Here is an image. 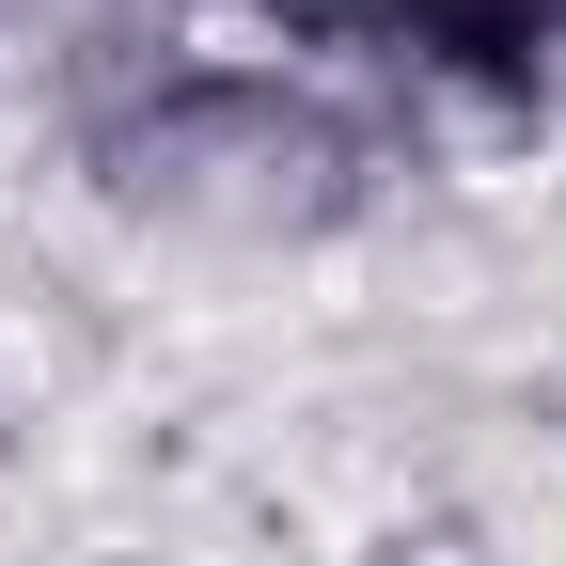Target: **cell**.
Segmentation results:
<instances>
[{
    "label": "cell",
    "instance_id": "1",
    "mask_svg": "<svg viewBox=\"0 0 566 566\" xmlns=\"http://www.w3.org/2000/svg\"><path fill=\"white\" fill-rule=\"evenodd\" d=\"M80 189L111 205L126 237L158 252H221V268H300V252H346L394 189V142H378V95L315 80L283 48H237V32H142L111 48L80 111Z\"/></svg>",
    "mask_w": 566,
    "mask_h": 566
},
{
    "label": "cell",
    "instance_id": "2",
    "mask_svg": "<svg viewBox=\"0 0 566 566\" xmlns=\"http://www.w3.org/2000/svg\"><path fill=\"white\" fill-rule=\"evenodd\" d=\"M378 95L457 111V126H551L566 111V0H394Z\"/></svg>",
    "mask_w": 566,
    "mask_h": 566
},
{
    "label": "cell",
    "instance_id": "3",
    "mask_svg": "<svg viewBox=\"0 0 566 566\" xmlns=\"http://www.w3.org/2000/svg\"><path fill=\"white\" fill-rule=\"evenodd\" d=\"M0 32H17V17H0Z\"/></svg>",
    "mask_w": 566,
    "mask_h": 566
}]
</instances>
